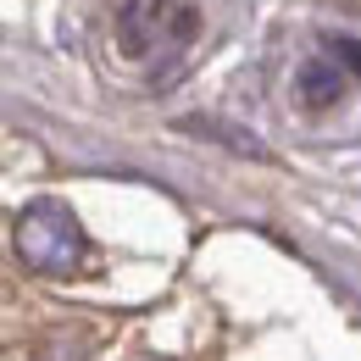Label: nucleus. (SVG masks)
I'll use <instances>...</instances> for the list:
<instances>
[{
  "label": "nucleus",
  "instance_id": "f257e3e1",
  "mask_svg": "<svg viewBox=\"0 0 361 361\" xmlns=\"http://www.w3.org/2000/svg\"><path fill=\"white\" fill-rule=\"evenodd\" d=\"M200 34V11L189 0H123L111 17V39L117 50L139 67H167Z\"/></svg>",
  "mask_w": 361,
  "mask_h": 361
},
{
  "label": "nucleus",
  "instance_id": "f03ea898",
  "mask_svg": "<svg viewBox=\"0 0 361 361\" xmlns=\"http://www.w3.org/2000/svg\"><path fill=\"white\" fill-rule=\"evenodd\" d=\"M361 90V39L350 34H328L317 56L295 67V100L306 111H334Z\"/></svg>",
  "mask_w": 361,
  "mask_h": 361
},
{
  "label": "nucleus",
  "instance_id": "7ed1b4c3",
  "mask_svg": "<svg viewBox=\"0 0 361 361\" xmlns=\"http://www.w3.org/2000/svg\"><path fill=\"white\" fill-rule=\"evenodd\" d=\"M17 256L34 272H73L84 262V233L73 223V212L56 200H34L17 217Z\"/></svg>",
  "mask_w": 361,
  "mask_h": 361
}]
</instances>
